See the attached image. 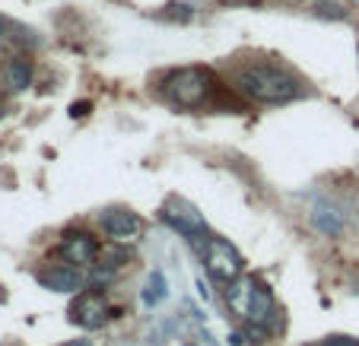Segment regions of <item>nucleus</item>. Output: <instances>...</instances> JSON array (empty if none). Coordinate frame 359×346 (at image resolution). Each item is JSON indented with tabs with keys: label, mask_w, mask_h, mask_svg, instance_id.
<instances>
[{
	"label": "nucleus",
	"mask_w": 359,
	"mask_h": 346,
	"mask_svg": "<svg viewBox=\"0 0 359 346\" xmlns=\"http://www.w3.org/2000/svg\"><path fill=\"white\" fill-rule=\"evenodd\" d=\"M99 223H102V232L109 238H115V242H134L143 232L140 216L130 210H105L99 216Z\"/></svg>",
	"instance_id": "obj_7"
},
{
	"label": "nucleus",
	"mask_w": 359,
	"mask_h": 346,
	"mask_svg": "<svg viewBox=\"0 0 359 346\" xmlns=\"http://www.w3.org/2000/svg\"><path fill=\"white\" fill-rule=\"evenodd\" d=\"M321 346H359V340H353V337H327Z\"/></svg>",
	"instance_id": "obj_11"
},
{
	"label": "nucleus",
	"mask_w": 359,
	"mask_h": 346,
	"mask_svg": "<svg viewBox=\"0 0 359 346\" xmlns=\"http://www.w3.org/2000/svg\"><path fill=\"white\" fill-rule=\"evenodd\" d=\"M236 89L245 99L261 105H286L302 95L299 80L286 67H277V64H251V67H245L236 76Z\"/></svg>",
	"instance_id": "obj_1"
},
{
	"label": "nucleus",
	"mask_w": 359,
	"mask_h": 346,
	"mask_svg": "<svg viewBox=\"0 0 359 346\" xmlns=\"http://www.w3.org/2000/svg\"><path fill=\"white\" fill-rule=\"evenodd\" d=\"M165 95L182 109H201L213 92V80L203 67H182L163 83Z\"/></svg>",
	"instance_id": "obj_3"
},
{
	"label": "nucleus",
	"mask_w": 359,
	"mask_h": 346,
	"mask_svg": "<svg viewBox=\"0 0 359 346\" xmlns=\"http://www.w3.org/2000/svg\"><path fill=\"white\" fill-rule=\"evenodd\" d=\"M61 258L67 261V264H93V261L99 258V244H95V238L86 235V232H70L61 244Z\"/></svg>",
	"instance_id": "obj_8"
},
{
	"label": "nucleus",
	"mask_w": 359,
	"mask_h": 346,
	"mask_svg": "<svg viewBox=\"0 0 359 346\" xmlns=\"http://www.w3.org/2000/svg\"><path fill=\"white\" fill-rule=\"evenodd\" d=\"M39 283L45 286V289H55V292H80L83 289V277L76 267H48V270L39 273Z\"/></svg>",
	"instance_id": "obj_9"
},
{
	"label": "nucleus",
	"mask_w": 359,
	"mask_h": 346,
	"mask_svg": "<svg viewBox=\"0 0 359 346\" xmlns=\"http://www.w3.org/2000/svg\"><path fill=\"white\" fill-rule=\"evenodd\" d=\"M203 267H207V273H210L213 279L232 283V279L242 277L245 264L226 238H207V242H203Z\"/></svg>",
	"instance_id": "obj_4"
},
{
	"label": "nucleus",
	"mask_w": 359,
	"mask_h": 346,
	"mask_svg": "<svg viewBox=\"0 0 359 346\" xmlns=\"http://www.w3.org/2000/svg\"><path fill=\"white\" fill-rule=\"evenodd\" d=\"M64 346H93L89 340H70V343H64Z\"/></svg>",
	"instance_id": "obj_12"
},
{
	"label": "nucleus",
	"mask_w": 359,
	"mask_h": 346,
	"mask_svg": "<svg viewBox=\"0 0 359 346\" xmlns=\"http://www.w3.org/2000/svg\"><path fill=\"white\" fill-rule=\"evenodd\" d=\"M226 302L229 308L245 318L255 327H271L273 318H277V305H273V296L264 283H258L255 277L245 279H232L229 289H226Z\"/></svg>",
	"instance_id": "obj_2"
},
{
	"label": "nucleus",
	"mask_w": 359,
	"mask_h": 346,
	"mask_svg": "<svg viewBox=\"0 0 359 346\" xmlns=\"http://www.w3.org/2000/svg\"><path fill=\"white\" fill-rule=\"evenodd\" d=\"M105 314H109V302L99 289H83L76 296V302L70 305V318L80 327H99L105 321Z\"/></svg>",
	"instance_id": "obj_5"
},
{
	"label": "nucleus",
	"mask_w": 359,
	"mask_h": 346,
	"mask_svg": "<svg viewBox=\"0 0 359 346\" xmlns=\"http://www.w3.org/2000/svg\"><path fill=\"white\" fill-rule=\"evenodd\" d=\"M0 35H4V22H0Z\"/></svg>",
	"instance_id": "obj_13"
},
{
	"label": "nucleus",
	"mask_w": 359,
	"mask_h": 346,
	"mask_svg": "<svg viewBox=\"0 0 359 346\" xmlns=\"http://www.w3.org/2000/svg\"><path fill=\"white\" fill-rule=\"evenodd\" d=\"M7 80H10V86L13 89L29 86V80H32V67H29L26 61H13L10 64V70H7Z\"/></svg>",
	"instance_id": "obj_10"
},
{
	"label": "nucleus",
	"mask_w": 359,
	"mask_h": 346,
	"mask_svg": "<svg viewBox=\"0 0 359 346\" xmlns=\"http://www.w3.org/2000/svg\"><path fill=\"white\" fill-rule=\"evenodd\" d=\"M163 216H165V223L172 226V229H178L184 238H203V216L194 210L191 204H184V200H169L165 204V210H163Z\"/></svg>",
	"instance_id": "obj_6"
}]
</instances>
